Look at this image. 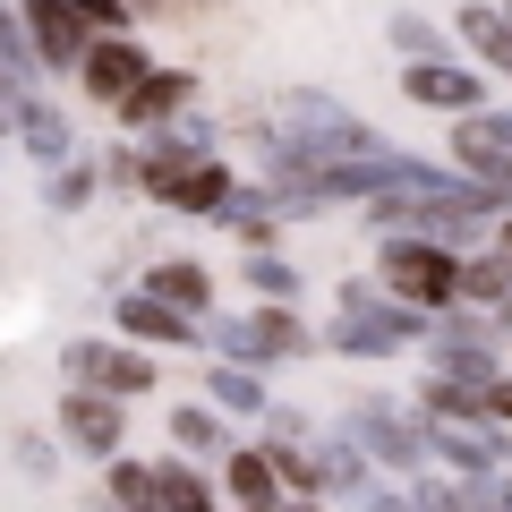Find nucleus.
I'll list each match as a JSON object with an SVG mask.
<instances>
[{"mask_svg":"<svg viewBox=\"0 0 512 512\" xmlns=\"http://www.w3.org/2000/svg\"><path fill=\"white\" fill-rule=\"evenodd\" d=\"M453 248H436V239H393L384 248V291L410 299V308H444L453 299Z\"/></svg>","mask_w":512,"mask_h":512,"instance_id":"obj_1","label":"nucleus"},{"mask_svg":"<svg viewBox=\"0 0 512 512\" xmlns=\"http://www.w3.org/2000/svg\"><path fill=\"white\" fill-rule=\"evenodd\" d=\"M137 180H146L163 205H180V214H214V205L231 197V171H222V163H197V154H146Z\"/></svg>","mask_w":512,"mask_h":512,"instance_id":"obj_2","label":"nucleus"},{"mask_svg":"<svg viewBox=\"0 0 512 512\" xmlns=\"http://www.w3.org/2000/svg\"><path fill=\"white\" fill-rule=\"evenodd\" d=\"M77 77H86V94L120 103V94L137 86V77H146V52H137L128 35H103V43H86V52H77Z\"/></svg>","mask_w":512,"mask_h":512,"instance_id":"obj_3","label":"nucleus"},{"mask_svg":"<svg viewBox=\"0 0 512 512\" xmlns=\"http://www.w3.org/2000/svg\"><path fill=\"white\" fill-rule=\"evenodd\" d=\"M60 427H69V444H86V453H111V444H120V402H111L103 384H94V393H69V402H60Z\"/></svg>","mask_w":512,"mask_h":512,"instance_id":"obj_4","label":"nucleus"},{"mask_svg":"<svg viewBox=\"0 0 512 512\" xmlns=\"http://www.w3.org/2000/svg\"><path fill=\"white\" fill-rule=\"evenodd\" d=\"M26 9H35V60L43 69H69L86 52V18H77L69 0H26Z\"/></svg>","mask_w":512,"mask_h":512,"instance_id":"obj_5","label":"nucleus"},{"mask_svg":"<svg viewBox=\"0 0 512 512\" xmlns=\"http://www.w3.org/2000/svg\"><path fill=\"white\" fill-rule=\"evenodd\" d=\"M402 86H410V103H436V111H470V103H478V77H470V69H453V60H436V52L410 60Z\"/></svg>","mask_w":512,"mask_h":512,"instance_id":"obj_6","label":"nucleus"},{"mask_svg":"<svg viewBox=\"0 0 512 512\" xmlns=\"http://www.w3.org/2000/svg\"><path fill=\"white\" fill-rule=\"evenodd\" d=\"M69 367H77V376H94L103 393H146V384H154V367L137 359V350H103V342H77Z\"/></svg>","mask_w":512,"mask_h":512,"instance_id":"obj_7","label":"nucleus"},{"mask_svg":"<svg viewBox=\"0 0 512 512\" xmlns=\"http://www.w3.org/2000/svg\"><path fill=\"white\" fill-rule=\"evenodd\" d=\"M180 103H188V77L163 69V77H137V86L120 94V120H128V128H154V120H171Z\"/></svg>","mask_w":512,"mask_h":512,"instance_id":"obj_8","label":"nucleus"},{"mask_svg":"<svg viewBox=\"0 0 512 512\" xmlns=\"http://www.w3.org/2000/svg\"><path fill=\"white\" fill-rule=\"evenodd\" d=\"M205 470H188V461H146V495L137 504H171V512H197L205 504Z\"/></svg>","mask_w":512,"mask_h":512,"instance_id":"obj_9","label":"nucleus"},{"mask_svg":"<svg viewBox=\"0 0 512 512\" xmlns=\"http://www.w3.org/2000/svg\"><path fill=\"white\" fill-rule=\"evenodd\" d=\"M120 325L146 333V342H197V333H188V308H171V299H128Z\"/></svg>","mask_w":512,"mask_h":512,"instance_id":"obj_10","label":"nucleus"},{"mask_svg":"<svg viewBox=\"0 0 512 512\" xmlns=\"http://www.w3.org/2000/svg\"><path fill=\"white\" fill-rule=\"evenodd\" d=\"M231 495L239 504H274L282 495V461L274 453H231Z\"/></svg>","mask_w":512,"mask_h":512,"instance_id":"obj_11","label":"nucleus"},{"mask_svg":"<svg viewBox=\"0 0 512 512\" xmlns=\"http://www.w3.org/2000/svg\"><path fill=\"white\" fill-rule=\"evenodd\" d=\"M154 299H171V308H205L214 282H205V265H154Z\"/></svg>","mask_w":512,"mask_h":512,"instance_id":"obj_12","label":"nucleus"},{"mask_svg":"<svg viewBox=\"0 0 512 512\" xmlns=\"http://www.w3.org/2000/svg\"><path fill=\"white\" fill-rule=\"evenodd\" d=\"M461 35H470L478 52H495V60L512 69V26H504V18H487V9H470V18H461Z\"/></svg>","mask_w":512,"mask_h":512,"instance_id":"obj_13","label":"nucleus"},{"mask_svg":"<svg viewBox=\"0 0 512 512\" xmlns=\"http://www.w3.org/2000/svg\"><path fill=\"white\" fill-rule=\"evenodd\" d=\"M359 436L376 444V453H393V461H410L419 444H410V427H393V419H376V410H359Z\"/></svg>","mask_w":512,"mask_h":512,"instance_id":"obj_14","label":"nucleus"},{"mask_svg":"<svg viewBox=\"0 0 512 512\" xmlns=\"http://www.w3.org/2000/svg\"><path fill=\"white\" fill-rule=\"evenodd\" d=\"M214 393H222L231 410H265V393H256V376H239V367H222V376H214Z\"/></svg>","mask_w":512,"mask_h":512,"instance_id":"obj_15","label":"nucleus"},{"mask_svg":"<svg viewBox=\"0 0 512 512\" xmlns=\"http://www.w3.org/2000/svg\"><path fill=\"white\" fill-rule=\"evenodd\" d=\"M86 188H94V171H86V163H69V171L52 180V197H60V205H86Z\"/></svg>","mask_w":512,"mask_h":512,"instance_id":"obj_16","label":"nucleus"},{"mask_svg":"<svg viewBox=\"0 0 512 512\" xmlns=\"http://www.w3.org/2000/svg\"><path fill=\"white\" fill-rule=\"evenodd\" d=\"M180 444H205V453H214V444H222V427L205 419V410H180Z\"/></svg>","mask_w":512,"mask_h":512,"instance_id":"obj_17","label":"nucleus"},{"mask_svg":"<svg viewBox=\"0 0 512 512\" xmlns=\"http://www.w3.org/2000/svg\"><path fill=\"white\" fill-rule=\"evenodd\" d=\"M111 495H120V504H137V495H146V461H128V470L111 478Z\"/></svg>","mask_w":512,"mask_h":512,"instance_id":"obj_18","label":"nucleus"},{"mask_svg":"<svg viewBox=\"0 0 512 512\" xmlns=\"http://www.w3.org/2000/svg\"><path fill=\"white\" fill-rule=\"evenodd\" d=\"M0 60H9V69H18V60H26V35H18V26H9V9H0Z\"/></svg>","mask_w":512,"mask_h":512,"instance_id":"obj_19","label":"nucleus"},{"mask_svg":"<svg viewBox=\"0 0 512 512\" xmlns=\"http://www.w3.org/2000/svg\"><path fill=\"white\" fill-rule=\"evenodd\" d=\"M69 9H77V18H103V26H111V18L128 9V0H69Z\"/></svg>","mask_w":512,"mask_h":512,"instance_id":"obj_20","label":"nucleus"},{"mask_svg":"<svg viewBox=\"0 0 512 512\" xmlns=\"http://www.w3.org/2000/svg\"><path fill=\"white\" fill-rule=\"evenodd\" d=\"M478 402H487L495 419H512V384H478Z\"/></svg>","mask_w":512,"mask_h":512,"instance_id":"obj_21","label":"nucleus"},{"mask_svg":"<svg viewBox=\"0 0 512 512\" xmlns=\"http://www.w3.org/2000/svg\"><path fill=\"white\" fill-rule=\"evenodd\" d=\"M504 248H512V222H504Z\"/></svg>","mask_w":512,"mask_h":512,"instance_id":"obj_22","label":"nucleus"},{"mask_svg":"<svg viewBox=\"0 0 512 512\" xmlns=\"http://www.w3.org/2000/svg\"><path fill=\"white\" fill-rule=\"evenodd\" d=\"M0 111H9V103H0Z\"/></svg>","mask_w":512,"mask_h":512,"instance_id":"obj_23","label":"nucleus"}]
</instances>
